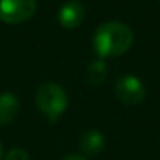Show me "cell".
Returning a JSON list of instances; mask_svg holds the SVG:
<instances>
[{
  "instance_id": "277c9868",
  "label": "cell",
  "mask_w": 160,
  "mask_h": 160,
  "mask_svg": "<svg viewBox=\"0 0 160 160\" xmlns=\"http://www.w3.org/2000/svg\"><path fill=\"white\" fill-rule=\"evenodd\" d=\"M115 96L119 102H122L126 105H137V104L143 102V99L146 96V90L138 77L127 74V75H122L116 82Z\"/></svg>"
},
{
  "instance_id": "5b68a950",
  "label": "cell",
  "mask_w": 160,
  "mask_h": 160,
  "mask_svg": "<svg viewBox=\"0 0 160 160\" xmlns=\"http://www.w3.org/2000/svg\"><path fill=\"white\" fill-rule=\"evenodd\" d=\"M85 16H87V10H85L83 3L78 2V0H68L58 10L60 25L64 28H69V30L82 25V22L85 21Z\"/></svg>"
},
{
  "instance_id": "9c48e42d",
  "label": "cell",
  "mask_w": 160,
  "mask_h": 160,
  "mask_svg": "<svg viewBox=\"0 0 160 160\" xmlns=\"http://www.w3.org/2000/svg\"><path fill=\"white\" fill-rule=\"evenodd\" d=\"M5 160H28V154L21 148H14L5 155Z\"/></svg>"
},
{
  "instance_id": "52a82bcc",
  "label": "cell",
  "mask_w": 160,
  "mask_h": 160,
  "mask_svg": "<svg viewBox=\"0 0 160 160\" xmlns=\"http://www.w3.org/2000/svg\"><path fill=\"white\" fill-rule=\"evenodd\" d=\"M105 146V138L98 130H88L80 138V149L87 155H98Z\"/></svg>"
},
{
  "instance_id": "30bf717a",
  "label": "cell",
  "mask_w": 160,
  "mask_h": 160,
  "mask_svg": "<svg viewBox=\"0 0 160 160\" xmlns=\"http://www.w3.org/2000/svg\"><path fill=\"white\" fill-rule=\"evenodd\" d=\"M63 160H87L83 155H78V154H69V155H66Z\"/></svg>"
},
{
  "instance_id": "8fae6325",
  "label": "cell",
  "mask_w": 160,
  "mask_h": 160,
  "mask_svg": "<svg viewBox=\"0 0 160 160\" xmlns=\"http://www.w3.org/2000/svg\"><path fill=\"white\" fill-rule=\"evenodd\" d=\"M0 157H2V143H0Z\"/></svg>"
},
{
  "instance_id": "3957f363",
  "label": "cell",
  "mask_w": 160,
  "mask_h": 160,
  "mask_svg": "<svg viewBox=\"0 0 160 160\" xmlns=\"http://www.w3.org/2000/svg\"><path fill=\"white\" fill-rule=\"evenodd\" d=\"M36 13V0H0V21L22 24Z\"/></svg>"
},
{
  "instance_id": "6da1fadb",
  "label": "cell",
  "mask_w": 160,
  "mask_h": 160,
  "mask_svg": "<svg viewBox=\"0 0 160 160\" xmlns=\"http://www.w3.org/2000/svg\"><path fill=\"white\" fill-rule=\"evenodd\" d=\"M133 44V32L122 22H105L94 32L93 47L94 52L102 58L119 57L126 53Z\"/></svg>"
},
{
  "instance_id": "ba28073f",
  "label": "cell",
  "mask_w": 160,
  "mask_h": 160,
  "mask_svg": "<svg viewBox=\"0 0 160 160\" xmlns=\"http://www.w3.org/2000/svg\"><path fill=\"white\" fill-rule=\"evenodd\" d=\"M107 78V64L102 60H94L87 69V80L91 87H99Z\"/></svg>"
},
{
  "instance_id": "8992f818",
  "label": "cell",
  "mask_w": 160,
  "mask_h": 160,
  "mask_svg": "<svg viewBox=\"0 0 160 160\" xmlns=\"http://www.w3.org/2000/svg\"><path fill=\"white\" fill-rule=\"evenodd\" d=\"M21 104L18 98L11 93H2L0 94V126L10 124L19 113Z\"/></svg>"
},
{
  "instance_id": "7a4b0ae2",
  "label": "cell",
  "mask_w": 160,
  "mask_h": 160,
  "mask_svg": "<svg viewBox=\"0 0 160 160\" xmlns=\"http://www.w3.org/2000/svg\"><path fill=\"white\" fill-rule=\"evenodd\" d=\"M36 105L50 122H55L68 107V94L58 83L46 82L36 91Z\"/></svg>"
}]
</instances>
